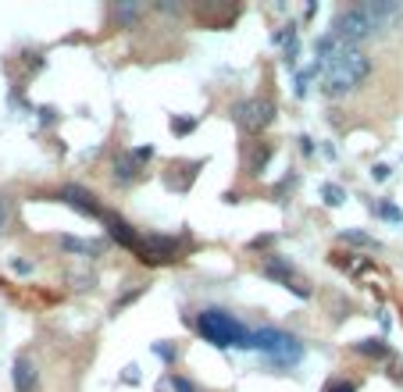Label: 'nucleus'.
<instances>
[{
    "instance_id": "nucleus-1",
    "label": "nucleus",
    "mask_w": 403,
    "mask_h": 392,
    "mask_svg": "<svg viewBox=\"0 0 403 392\" xmlns=\"http://www.w3.org/2000/svg\"><path fill=\"white\" fill-rule=\"evenodd\" d=\"M396 18H400V4H396V0H364V4H353V8L339 11L328 33L339 43H347V47H360L364 40L386 33Z\"/></svg>"
},
{
    "instance_id": "nucleus-2",
    "label": "nucleus",
    "mask_w": 403,
    "mask_h": 392,
    "mask_svg": "<svg viewBox=\"0 0 403 392\" xmlns=\"http://www.w3.org/2000/svg\"><path fill=\"white\" fill-rule=\"evenodd\" d=\"M371 57L360 47H339L328 61L321 65V89L325 97H347L367 79Z\"/></svg>"
},
{
    "instance_id": "nucleus-3",
    "label": "nucleus",
    "mask_w": 403,
    "mask_h": 392,
    "mask_svg": "<svg viewBox=\"0 0 403 392\" xmlns=\"http://www.w3.org/2000/svg\"><path fill=\"white\" fill-rule=\"evenodd\" d=\"M197 331L204 336V343L218 346V350H246L250 346V328L222 307H204L197 314Z\"/></svg>"
},
{
    "instance_id": "nucleus-4",
    "label": "nucleus",
    "mask_w": 403,
    "mask_h": 392,
    "mask_svg": "<svg viewBox=\"0 0 403 392\" xmlns=\"http://www.w3.org/2000/svg\"><path fill=\"white\" fill-rule=\"evenodd\" d=\"M250 346H257L278 368H293V364H300V356H303V343L293 336V331H282V328H257V331H250Z\"/></svg>"
},
{
    "instance_id": "nucleus-5",
    "label": "nucleus",
    "mask_w": 403,
    "mask_h": 392,
    "mask_svg": "<svg viewBox=\"0 0 403 392\" xmlns=\"http://www.w3.org/2000/svg\"><path fill=\"white\" fill-rule=\"evenodd\" d=\"M236 122L246 129V132H264L271 122H275V104L268 97H250V100H243L236 104Z\"/></svg>"
},
{
    "instance_id": "nucleus-6",
    "label": "nucleus",
    "mask_w": 403,
    "mask_h": 392,
    "mask_svg": "<svg viewBox=\"0 0 403 392\" xmlns=\"http://www.w3.org/2000/svg\"><path fill=\"white\" fill-rule=\"evenodd\" d=\"M261 275H268V279H275L278 285L293 289V292H296L300 299H307V296H311V289L296 282V271H293V264H286L282 257H268V260L261 264Z\"/></svg>"
},
{
    "instance_id": "nucleus-7",
    "label": "nucleus",
    "mask_w": 403,
    "mask_h": 392,
    "mask_svg": "<svg viewBox=\"0 0 403 392\" xmlns=\"http://www.w3.org/2000/svg\"><path fill=\"white\" fill-rule=\"evenodd\" d=\"M61 200H65L68 207H75L79 214H89V218H104V210H100V203L93 200L86 189H79V186H65L61 189Z\"/></svg>"
},
{
    "instance_id": "nucleus-8",
    "label": "nucleus",
    "mask_w": 403,
    "mask_h": 392,
    "mask_svg": "<svg viewBox=\"0 0 403 392\" xmlns=\"http://www.w3.org/2000/svg\"><path fill=\"white\" fill-rule=\"evenodd\" d=\"M11 382H15V392H36L40 375H36V364H33V360H29V356H15Z\"/></svg>"
},
{
    "instance_id": "nucleus-9",
    "label": "nucleus",
    "mask_w": 403,
    "mask_h": 392,
    "mask_svg": "<svg viewBox=\"0 0 403 392\" xmlns=\"http://www.w3.org/2000/svg\"><path fill=\"white\" fill-rule=\"evenodd\" d=\"M139 178V161L132 157V154H121L118 161H114V182L118 186H132Z\"/></svg>"
},
{
    "instance_id": "nucleus-10",
    "label": "nucleus",
    "mask_w": 403,
    "mask_h": 392,
    "mask_svg": "<svg viewBox=\"0 0 403 392\" xmlns=\"http://www.w3.org/2000/svg\"><path fill=\"white\" fill-rule=\"evenodd\" d=\"M353 350H357V353H364V356H389L386 339H360Z\"/></svg>"
},
{
    "instance_id": "nucleus-11",
    "label": "nucleus",
    "mask_w": 403,
    "mask_h": 392,
    "mask_svg": "<svg viewBox=\"0 0 403 392\" xmlns=\"http://www.w3.org/2000/svg\"><path fill=\"white\" fill-rule=\"evenodd\" d=\"M321 196H325L328 207H343V203H347V189L335 186V182H325V186H321Z\"/></svg>"
},
{
    "instance_id": "nucleus-12",
    "label": "nucleus",
    "mask_w": 403,
    "mask_h": 392,
    "mask_svg": "<svg viewBox=\"0 0 403 392\" xmlns=\"http://www.w3.org/2000/svg\"><path fill=\"white\" fill-rule=\"evenodd\" d=\"M339 239H343V243H353V246H371V250L379 246V243H375V239H371L367 232H357V228H347V232L339 235Z\"/></svg>"
},
{
    "instance_id": "nucleus-13",
    "label": "nucleus",
    "mask_w": 403,
    "mask_h": 392,
    "mask_svg": "<svg viewBox=\"0 0 403 392\" xmlns=\"http://www.w3.org/2000/svg\"><path fill=\"white\" fill-rule=\"evenodd\" d=\"M61 246L72 250V253H97V246H93V243H82V239H72V235L61 239Z\"/></svg>"
},
{
    "instance_id": "nucleus-14",
    "label": "nucleus",
    "mask_w": 403,
    "mask_h": 392,
    "mask_svg": "<svg viewBox=\"0 0 403 392\" xmlns=\"http://www.w3.org/2000/svg\"><path fill=\"white\" fill-rule=\"evenodd\" d=\"M321 392H357V385H353V382H347V378H328Z\"/></svg>"
},
{
    "instance_id": "nucleus-15",
    "label": "nucleus",
    "mask_w": 403,
    "mask_h": 392,
    "mask_svg": "<svg viewBox=\"0 0 403 392\" xmlns=\"http://www.w3.org/2000/svg\"><path fill=\"white\" fill-rule=\"evenodd\" d=\"M114 15H118L121 22H136V18L143 15V8H136V4H118V8H114Z\"/></svg>"
},
{
    "instance_id": "nucleus-16",
    "label": "nucleus",
    "mask_w": 403,
    "mask_h": 392,
    "mask_svg": "<svg viewBox=\"0 0 403 392\" xmlns=\"http://www.w3.org/2000/svg\"><path fill=\"white\" fill-rule=\"evenodd\" d=\"M193 118H172V132H178V136H185V132H193Z\"/></svg>"
},
{
    "instance_id": "nucleus-17",
    "label": "nucleus",
    "mask_w": 403,
    "mask_h": 392,
    "mask_svg": "<svg viewBox=\"0 0 403 392\" xmlns=\"http://www.w3.org/2000/svg\"><path fill=\"white\" fill-rule=\"evenodd\" d=\"M168 385H172L175 392H200L193 382H185V378H178V375H172V378H168Z\"/></svg>"
},
{
    "instance_id": "nucleus-18",
    "label": "nucleus",
    "mask_w": 403,
    "mask_h": 392,
    "mask_svg": "<svg viewBox=\"0 0 403 392\" xmlns=\"http://www.w3.org/2000/svg\"><path fill=\"white\" fill-rule=\"evenodd\" d=\"M8 225H11V207H8V200L0 196V235L8 232Z\"/></svg>"
},
{
    "instance_id": "nucleus-19",
    "label": "nucleus",
    "mask_w": 403,
    "mask_h": 392,
    "mask_svg": "<svg viewBox=\"0 0 403 392\" xmlns=\"http://www.w3.org/2000/svg\"><path fill=\"white\" fill-rule=\"evenodd\" d=\"M379 214H382V218H389V221H403V214H400V210H396L393 203H379Z\"/></svg>"
},
{
    "instance_id": "nucleus-20",
    "label": "nucleus",
    "mask_w": 403,
    "mask_h": 392,
    "mask_svg": "<svg viewBox=\"0 0 403 392\" xmlns=\"http://www.w3.org/2000/svg\"><path fill=\"white\" fill-rule=\"evenodd\" d=\"M389 175H393V168H389V164H375V168H371V178H375V182H386Z\"/></svg>"
},
{
    "instance_id": "nucleus-21",
    "label": "nucleus",
    "mask_w": 403,
    "mask_h": 392,
    "mask_svg": "<svg viewBox=\"0 0 403 392\" xmlns=\"http://www.w3.org/2000/svg\"><path fill=\"white\" fill-rule=\"evenodd\" d=\"M132 157H136L139 164H146V161L153 157V146H136V150H132Z\"/></svg>"
},
{
    "instance_id": "nucleus-22",
    "label": "nucleus",
    "mask_w": 403,
    "mask_h": 392,
    "mask_svg": "<svg viewBox=\"0 0 403 392\" xmlns=\"http://www.w3.org/2000/svg\"><path fill=\"white\" fill-rule=\"evenodd\" d=\"M11 267L18 271V275H29V271H33V264H29V260H15Z\"/></svg>"
}]
</instances>
